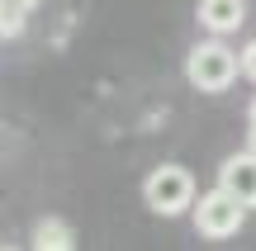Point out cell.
<instances>
[{
  "instance_id": "obj_11",
  "label": "cell",
  "mask_w": 256,
  "mask_h": 251,
  "mask_svg": "<svg viewBox=\"0 0 256 251\" xmlns=\"http://www.w3.org/2000/svg\"><path fill=\"white\" fill-rule=\"evenodd\" d=\"M252 123H256V100H252Z\"/></svg>"
},
{
  "instance_id": "obj_3",
  "label": "cell",
  "mask_w": 256,
  "mask_h": 251,
  "mask_svg": "<svg viewBox=\"0 0 256 251\" xmlns=\"http://www.w3.org/2000/svg\"><path fill=\"white\" fill-rule=\"evenodd\" d=\"M242 218H247V204H242L238 195H228V190H209V195H200V204H194V228H200L204 237H214V242H223V237H238Z\"/></svg>"
},
{
  "instance_id": "obj_1",
  "label": "cell",
  "mask_w": 256,
  "mask_h": 251,
  "mask_svg": "<svg viewBox=\"0 0 256 251\" xmlns=\"http://www.w3.org/2000/svg\"><path fill=\"white\" fill-rule=\"evenodd\" d=\"M238 71H242V52H232L228 43H218V33H214L209 43H194L190 57H185V81H190L194 90H204V95L228 90V85L238 81Z\"/></svg>"
},
{
  "instance_id": "obj_2",
  "label": "cell",
  "mask_w": 256,
  "mask_h": 251,
  "mask_svg": "<svg viewBox=\"0 0 256 251\" xmlns=\"http://www.w3.org/2000/svg\"><path fill=\"white\" fill-rule=\"evenodd\" d=\"M142 204L152 209V214H162V218H180L185 209L194 204V176L185 166H176V161L156 166L152 176L142 180Z\"/></svg>"
},
{
  "instance_id": "obj_5",
  "label": "cell",
  "mask_w": 256,
  "mask_h": 251,
  "mask_svg": "<svg viewBox=\"0 0 256 251\" xmlns=\"http://www.w3.org/2000/svg\"><path fill=\"white\" fill-rule=\"evenodd\" d=\"M242 19H247V5L242 0H200V24L209 28V33H238Z\"/></svg>"
},
{
  "instance_id": "obj_9",
  "label": "cell",
  "mask_w": 256,
  "mask_h": 251,
  "mask_svg": "<svg viewBox=\"0 0 256 251\" xmlns=\"http://www.w3.org/2000/svg\"><path fill=\"white\" fill-rule=\"evenodd\" d=\"M5 5H19V9H34L38 0H5Z\"/></svg>"
},
{
  "instance_id": "obj_4",
  "label": "cell",
  "mask_w": 256,
  "mask_h": 251,
  "mask_svg": "<svg viewBox=\"0 0 256 251\" xmlns=\"http://www.w3.org/2000/svg\"><path fill=\"white\" fill-rule=\"evenodd\" d=\"M218 185L228 190V195H238L247 209H256V152H232L228 161L218 166Z\"/></svg>"
},
{
  "instance_id": "obj_8",
  "label": "cell",
  "mask_w": 256,
  "mask_h": 251,
  "mask_svg": "<svg viewBox=\"0 0 256 251\" xmlns=\"http://www.w3.org/2000/svg\"><path fill=\"white\" fill-rule=\"evenodd\" d=\"M242 76H247V81H256V38L242 47Z\"/></svg>"
},
{
  "instance_id": "obj_10",
  "label": "cell",
  "mask_w": 256,
  "mask_h": 251,
  "mask_svg": "<svg viewBox=\"0 0 256 251\" xmlns=\"http://www.w3.org/2000/svg\"><path fill=\"white\" fill-rule=\"evenodd\" d=\"M247 147H252V152H256V123H252V133H247Z\"/></svg>"
},
{
  "instance_id": "obj_7",
  "label": "cell",
  "mask_w": 256,
  "mask_h": 251,
  "mask_svg": "<svg viewBox=\"0 0 256 251\" xmlns=\"http://www.w3.org/2000/svg\"><path fill=\"white\" fill-rule=\"evenodd\" d=\"M24 19H28V9L0 5V33H5V38H19V33H24Z\"/></svg>"
},
{
  "instance_id": "obj_6",
  "label": "cell",
  "mask_w": 256,
  "mask_h": 251,
  "mask_svg": "<svg viewBox=\"0 0 256 251\" xmlns=\"http://www.w3.org/2000/svg\"><path fill=\"white\" fill-rule=\"evenodd\" d=\"M34 247L38 251H66V247H76V233L62 218H38L34 223Z\"/></svg>"
}]
</instances>
